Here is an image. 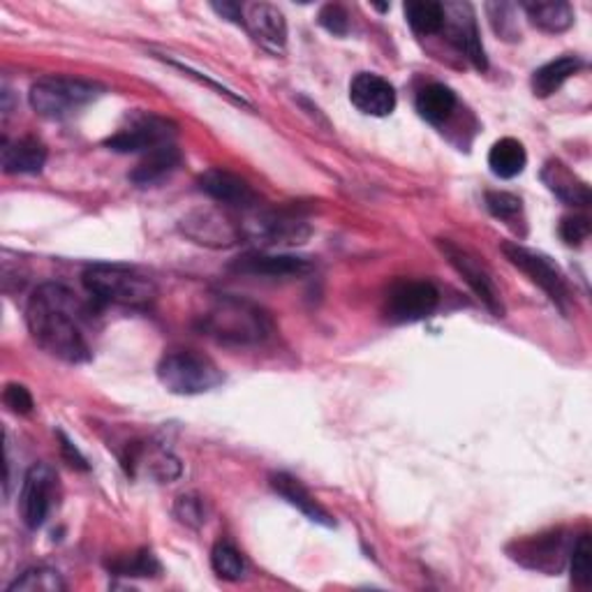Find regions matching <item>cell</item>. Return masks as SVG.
I'll return each instance as SVG.
<instances>
[{"label":"cell","mask_w":592,"mask_h":592,"mask_svg":"<svg viewBox=\"0 0 592 592\" xmlns=\"http://www.w3.org/2000/svg\"><path fill=\"white\" fill-rule=\"evenodd\" d=\"M315 269L311 259L297 255H269V253H248L236 257L230 271L238 276L265 278V280H297L305 278Z\"/></svg>","instance_id":"obj_12"},{"label":"cell","mask_w":592,"mask_h":592,"mask_svg":"<svg viewBox=\"0 0 592 592\" xmlns=\"http://www.w3.org/2000/svg\"><path fill=\"white\" fill-rule=\"evenodd\" d=\"M211 8L221 16L234 21V24L244 26V5H238V3H213Z\"/></svg>","instance_id":"obj_38"},{"label":"cell","mask_w":592,"mask_h":592,"mask_svg":"<svg viewBox=\"0 0 592 592\" xmlns=\"http://www.w3.org/2000/svg\"><path fill=\"white\" fill-rule=\"evenodd\" d=\"M443 8H445L443 31L447 33V40L474 65L479 72H484L489 68V60L484 45H481L472 8L468 3H445Z\"/></svg>","instance_id":"obj_13"},{"label":"cell","mask_w":592,"mask_h":592,"mask_svg":"<svg viewBox=\"0 0 592 592\" xmlns=\"http://www.w3.org/2000/svg\"><path fill=\"white\" fill-rule=\"evenodd\" d=\"M241 232L250 238L265 241L269 246L278 244H303L311 236V227L288 213H259L248 221Z\"/></svg>","instance_id":"obj_17"},{"label":"cell","mask_w":592,"mask_h":592,"mask_svg":"<svg viewBox=\"0 0 592 592\" xmlns=\"http://www.w3.org/2000/svg\"><path fill=\"white\" fill-rule=\"evenodd\" d=\"M158 380L177 396H200V393L221 387L225 376L213 359L192 353V349H179V353H169L160 359Z\"/></svg>","instance_id":"obj_5"},{"label":"cell","mask_w":592,"mask_h":592,"mask_svg":"<svg viewBox=\"0 0 592 592\" xmlns=\"http://www.w3.org/2000/svg\"><path fill=\"white\" fill-rule=\"evenodd\" d=\"M572 537L565 530H551L544 535H535L528 539L514 541L510 546V556L528 569L544 574H560L572 554Z\"/></svg>","instance_id":"obj_8"},{"label":"cell","mask_w":592,"mask_h":592,"mask_svg":"<svg viewBox=\"0 0 592 592\" xmlns=\"http://www.w3.org/2000/svg\"><path fill=\"white\" fill-rule=\"evenodd\" d=\"M181 160L183 158H181V150L177 148V144H165L156 150L146 153V158L135 167L133 174H130V181H133L135 186H142V188L158 186L179 169Z\"/></svg>","instance_id":"obj_22"},{"label":"cell","mask_w":592,"mask_h":592,"mask_svg":"<svg viewBox=\"0 0 592 592\" xmlns=\"http://www.w3.org/2000/svg\"><path fill=\"white\" fill-rule=\"evenodd\" d=\"M502 253L518 271H523L537 284V288H541L546 297L551 299L562 313L569 311V303H572V297H569V284H567L565 273L560 271V267L551 257L537 253L533 248H525L521 244H510V241L507 244H502Z\"/></svg>","instance_id":"obj_6"},{"label":"cell","mask_w":592,"mask_h":592,"mask_svg":"<svg viewBox=\"0 0 592 592\" xmlns=\"http://www.w3.org/2000/svg\"><path fill=\"white\" fill-rule=\"evenodd\" d=\"M3 401L14 414H31L33 412V396L24 384H8L3 391Z\"/></svg>","instance_id":"obj_36"},{"label":"cell","mask_w":592,"mask_h":592,"mask_svg":"<svg viewBox=\"0 0 592 592\" xmlns=\"http://www.w3.org/2000/svg\"><path fill=\"white\" fill-rule=\"evenodd\" d=\"M525 14L544 33H565L574 26V10L565 0H548V3H523Z\"/></svg>","instance_id":"obj_25"},{"label":"cell","mask_w":592,"mask_h":592,"mask_svg":"<svg viewBox=\"0 0 592 592\" xmlns=\"http://www.w3.org/2000/svg\"><path fill=\"white\" fill-rule=\"evenodd\" d=\"M487 209L500 221H514L521 213V200L512 192H487Z\"/></svg>","instance_id":"obj_33"},{"label":"cell","mask_w":592,"mask_h":592,"mask_svg":"<svg viewBox=\"0 0 592 592\" xmlns=\"http://www.w3.org/2000/svg\"><path fill=\"white\" fill-rule=\"evenodd\" d=\"M181 232L188 238H192L194 244L206 248H232L244 238L241 225L232 223L227 215L213 209H200L188 213L181 221Z\"/></svg>","instance_id":"obj_14"},{"label":"cell","mask_w":592,"mask_h":592,"mask_svg":"<svg viewBox=\"0 0 592 592\" xmlns=\"http://www.w3.org/2000/svg\"><path fill=\"white\" fill-rule=\"evenodd\" d=\"M65 588L68 585H65L56 569L31 567L8 585V592H63Z\"/></svg>","instance_id":"obj_28"},{"label":"cell","mask_w":592,"mask_h":592,"mask_svg":"<svg viewBox=\"0 0 592 592\" xmlns=\"http://www.w3.org/2000/svg\"><path fill=\"white\" fill-rule=\"evenodd\" d=\"M528 165V153L514 137H504L495 142L489 150V167L498 179H516Z\"/></svg>","instance_id":"obj_26"},{"label":"cell","mask_w":592,"mask_h":592,"mask_svg":"<svg viewBox=\"0 0 592 592\" xmlns=\"http://www.w3.org/2000/svg\"><path fill=\"white\" fill-rule=\"evenodd\" d=\"M583 68V60L577 56H562L551 63L541 65L533 75V93L537 98H551L556 91L562 89L567 79H572Z\"/></svg>","instance_id":"obj_23"},{"label":"cell","mask_w":592,"mask_h":592,"mask_svg":"<svg viewBox=\"0 0 592 592\" xmlns=\"http://www.w3.org/2000/svg\"><path fill=\"white\" fill-rule=\"evenodd\" d=\"M58 437H60V449H63L65 458L70 460V466H77L81 470H89V466H86V458L79 454V449L68 440V437H65L63 433H58Z\"/></svg>","instance_id":"obj_37"},{"label":"cell","mask_w":592,"mask_h":592,"mask_svg":"<svg viewBox=\"0 0 592 592\" xmlns=\"http://www.w3.org/2000/svg\"><path fill=\"white\" fill-rule=\"evenodd\" d=\"M102 96V86L75 77H42L31 86L33 112L49 121H68Z\"/></svg>","instance_id":"obj_3"},{"label":"cell","mask_w":592,"mask_h":592,"mask_svg":"<svg viewBox=\"0 0 592 592\" xmlns=\"http://www.w3.org/2000/svg\"><path fill=\"white\" fill-rule=\"evenodd\" d=\"M109 569H112V572L119 577H160L163 565L158 562L156 556L148 551V548H144V551H139V554H133L130 558L112 562L109 565Z\"/></svg>","instance_id":"obj_30"},{"label":"cell","mask_w":592,"mask_h":592,"mask_svg":"<svg viewBox=\"0 0 592 592\" xmlns=\"http://www.w3.org/2000/svg\"><path fill=\"white\" fill-rule=\"evenodd\" d=\"M177 137V125L167 119L139 114L130 119L125 127H121L116 135L109 137L104 146L116 153H150L165 144H174Z\"/></svg>","instance_id":"obj_10"},{"label":"cell","mask_w":592,"mask_h":592,"mask_svg":"<svg viewBox=\"0 0 592 592\" xmlns=\"http://www.w3.org/2000/svg\"><path fill=\"white\" fill-rule=\"evenodd\" d=\"M569 567H572V579L579 588H590L592 583V544L590 535L583 533L574 539L572 554H569Z\"/></svg>","instance_id":"obj_31"},{"label":"cell","mask_w":592,"mask_h":592,"mask_svg":"<svg viewBox=\"0 0 592 592\" xmlns=\"http://www.w3.org/2000/svg\"><path fill=\"white\" fill-rule=\"evenodd\" d=\"M437 246H440L443 255L456 269V273L468 282V288L477 294V299L484 303L495 317H504V305L500 299V290H498L493 276L489 273V269L481 265L477 257H472L468 250L451 244L449 238H440L437 241Z\"/></svg>","instance_id":"obj_11"},{"label":"cell","mask_w":592,"mask_h":592,"mask_svg":"<svg viewBox=\"0 0 592 592\" xmlns=\"http://www.w3.org/2000/svg\"><path fill=\"white\" fill-rule=\"evenodd\" d=\"M405 19L420 35H435L443 33L445 8L443 3H433V0H412L405 5Z\"/></svg>","instance_id":"obj_27"},{"label":"cell","mask_w":592,"mask_h":592,"mask_svg":"<svg viewBox=\"0 0 592 592\" xmlns=\"http://www.w3.org/2000/svg\"><path fill=\"white\" fill-rule=\"evenodd\" d=\"M58 489V474L47 463H35L29 468L19 493V516L26 528L37 530L47 523Z\"/></svg>","instance_id":"obj_9"},{"label":"cell","mask_w":592,"mask_h":592,"mask_svg":"<svg viewBox=\"0 0 592 592\" xmlns=\"http://www.w3.org/2000/svg\"><path fill=\"white\" fill-rule=\"evenodd\" d=\"M86 305L60 282H45L31 294L26 324L33 340L65 364L91 359V343L86 338Z\"/></svg>","instance_id":"obj_1"},{"label":"cell","mask_w":592,"mask_h":592,"mask_svg":"<svg viewBox=\"0 0 592 592\" xmlns=\"http://www.w3.org/2000/svg\"><path fill=\"white\" fill-rule=\"evenodd\" d=\"M317 21H320V26H322L324 31H328L332 35H338V37L347 35V31H349V14H347V10H345L343 5H338V3H328V5H324V8L320 10Z\"/></svg>","instance_id":"obj_34"},{"label":"cell","mask_w":592,"mask_h":592,"mask_svg":"<svg viewBox=\"0 0 592 592\" xmlns=\"http://www.w3.org/2000/svg\"><path fill=\"white\" fill-rule=\"evenodd\" d=\"M81 280L86 292L102 303L146 309L158 297L156 282L127 267L93 265L83 271Z\"/></svg>","instance_id":"obj_4"},{"label":"cell","mask_w":592,"mask_h":592,"mask_svg":"<svg viewBox=\"0 0 592 592\" xmlns=\"http://www.w3.org/2000/svg\"><path fill=\"white\" fill-rule=\"evenodd\" d=\"M440 303V292L428 280L393 282L384 299V315L393 324H412L431 317Z\"/></svg>","instance_id":"obj_7"},{"label":"cell","mask_w":592,"mask_h":592,"mask_svg":"<svg viewBox=\"0 0 592 592\" xmlns=\"http://www.w3.org/2000/svg\"><path fill=\"white\" fill-rule=\"evenodd\" d=\"M174 514H177V518L188 525V528H202L206 523V504L200 495L186 493L174 502Z\"/></svg>","instance_id":"obj_32"},{"label":"cell","mask_w":592,"mask_h":592,"mask_svg":"<svg viewBox=\"0 0 592 592\" xmlns=\"http://www.w3.org/2000/svg\"><path fill=\"white\" fill-rule=\"evenodd\" d=\"M271 489L288 502L292 507H297L305 518H311L317 525H324V528H334L336 521L328 514L322 504L313 498V493L305 489L301 481L288 472H276L271 474Z\"/></svg>","instance_id":"obj_19"},{"label":"cell","mask_w":592,"mask_h":592,"mask_svg":"<svg viewBox=\"0 0 592 592\" xmlns=\"http://www.w3.org/2000/svg\"><path fill=\"white\" fill-rule=\"evenodd\" d=\"M202 332L225 345H259L273 334V320L261 305L217 294L200 315Z\"/></svg>","instance_id":"obj_2"},{"label":"cell","mask_w":592,"mask_h":592,"mask_svg":"<svg viewBox=\"0 0 592 592\" xmlns=\"http://www.w3.org/2000/svg\"><path fill=\"white\" fill-rule=\"evenodd\" d=\"M590 217L585 215H567L560 223V236L565 244L569 246H579L590 236Z\"/></svg>","instance_id":"obj_35"},{"label":"cell","mask_w":592,"mask_h":592,"mask_svg":"<svg viewBox=\"0 0 592 592\" xmlns=\"http://www.w3.org/2000/svg\"><path fill=\"white\" fill-rule=\"evenodd\" d=\"M456 93L445 83H431L416 96V112L433 125H443L456 112Z\"/></svg>","instance_id":"obj_24"},{"label":"cell","mask_w":592,"mask_h":592,"mask_svg":"<svg viewBox=\"0 0 592 592\" xmlns=\"http://www.w3.org/2000/svg\"><path fill=\"white\" fill-rule=\"evenodd\" d=\"M200 190L213 197L215 202H223L227 206H236L241 211L257 209V192L232 171L225 169H209L200 177Z\"/></svg>","instance_id":"obj_18"},{"label":"cell","mask_w":592,"mask_h":592,"mask_svg":"<svg viewBox=\"0 0 592 592\" xmlns=\"http://www.w3.org/2000/svg\"><path fill=\"white\" fill-rule=\"evenodd\" d=\"M244 26L261 47L282 54L288 47V21L271 3H250L244 8Z\"/></svg>","instance_id":"obj_15"},{"label":"cell","mask_w":592,"mask_h":592,"mask_svg":"<svg viewBox=\"0 0 592 592\" xmlns=\"http://www.w3.org/2000/svg\"><path fill=\"white\" fill-rule=\"evenodd\" d=\"M349 100L366 116L384 119L396 109V91L393 86L372 72H359L349 83Z\"/></svg>","instance_id":"obj_16"},{"label":"cell","mask_w":592,"mask_h":592,"mask_svg":"<svg viewBox=\"0 0 592 592\" xmlns=\"http://www.w3.org/2000/svg\"><path fill=\"white\" fill-rule=\"evenodd\" d=\"M213 572L225 581H241L246 574V560L230 541H217L211 551Z\"/></svg>","instance_id":"obj_29"},{"label":"cell","mask_w":592,"mask_h":592,"mask_svg":"<svg viewBox=\"0 0 592 592\" xmlns=\"http://www.w3.org/2000/svg\"><path fill=\"white\" fill-rule=\"evenodd\" d=\"M0 163L5 174H40L47 163V146L35 137L3 139Z\"/></svg>","instance_id":"obj_20"},{"label":"cell","mask_w":592,"mask_h":592,"mask_svg":"<svg viewBox=\"0 0 592 592\" xmlns=\"http://www.w3.org/2000/svg\"><path fill=\"white\" fill-rule=\"evenodd\" d=\"M541 181L551 190L560 202L569 206H588L590 204V188L583 179L569 169L562 160H548L541 169Z\"/></svg>","instance_id":"obj_21"}]
</instances>
